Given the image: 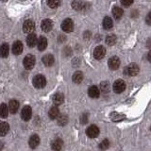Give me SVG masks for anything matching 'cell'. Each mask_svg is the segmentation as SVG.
I'll list each match as a JSON object with an SVG mask.
<instances>
[{
	"label": "cell",
	"mask_w": 151,
	"mask_h": 151,
	"mask_svg": "<svg viewBox=\"0 0 151 151\" xmlns=\"http://www.w3.org/2000/svg\"><path fill=\"white\" fill-rule=\"evenodd\" d=\"M8 107L6 104H1L0 105V117H2V118H6L8 117Z\"/></svg>",
	"instance_id": "cell-30"
},
{
	"label": "cell",
	"mask_w": 151,
	"mask_h": 151,
	"mask_svg": "<svg viewBox=\"0 0 151 151\" xmlns=\"http://www.w3.org/2000/svg\"><path fill=\"white\" fill-rule=\"evenodd\" d=\"M48 115L50 117V119H56L57 117L60 115V111H59V108L57 106H54L52 107L50 110H49V112H48Z\"/></svg>",
	"instance_id": "cell-21"
},
{
	"label": "cell",
	"mask_w": 151,
	"mask_h": 151,
	"mask_svg": "<svg viewBox=\"0 0 151 151\" xmlns=\"http://www.w3.org/2000/svg\"><path fill=\"white\" fill-rule=\"evenodd\" d=\"M121 3H122L123 6L129 7V6H130L132 3H133V0H121Z\"/></svg>",
	"instance_id": "cell-36"
},
{
	"label": "cell",
	"mask_w": 151,
	"mask_h": 151,
	"mask_svg": "<svg viewBox=\"0 0 151 151\" xmlns=\"http://www.w3.org/2000/svg\"><path fill=\"white\" fill-rule=\"evenodd\" d=\"M126 89V83L124 80L122 79H117L116 81L113 83V91L116 93H121L125 91Z\"/></svg>",
	"instance_id": "cell-4"
},
{
	"label": "cell",
	"mask_w": 151,
	"mask_h": 151,
	"mask_svg": "<svg viewBox=\"0 0 151 151\" xmlns=\"http://www.w3.org/2000/svg\"><path fill=\"white\" fill-rule=\"evenodd\" d=\"M83 78H84V76H83L82 72H80V71H77V72L74 73L72 79H73V81L75 83L79 84V83H81V81L83 80Z\"/></svg>",
	"instance_id": "cell-20"
},
{
	"label": "cell",
	"mask_w": 151,
	"mask_h": 151,
	"mask_svg": "<svg viewBox=\"0 0 151 151\" xmlns=\"http://www.w3.org/2000/svg\"><path fill=\"white\" fill-rule=\"evenodd\" d=\"M3 148V143L2 142H0V150H1Z\"/></svg>",
	"instance_id": "cell-39"
},
{
	"label": "cell",
	"mask_w": 151,
	"mask_h": 151,
	"mask_svg": "<svg viewBox=\"0 0 151 151\" xmlns=\"http://www.w3.org/2000/svg\"><path fill=\"white\" fill-rule=\"evenodd\" d=\"M139 66L136 63H130L129 65H127L124 70V74L126 76H129V77H134L137 74L139 73Z\"/></svg>",
	"instance_id": "cell-1"
},
{
	"label": "cell",
	"mask_w": 151,
	"mask_h": 151,
	"mask_svg": "<svg viewBox=\"0 0 151 151\" xmlns=\"http://www.w3.org/2000/svg\"><path fill=\"white\" fill-rule=\"evenodd\" d=\"M28 144H29V146H30L31 148H36L37 146L39 145V144H40V137L38 136L37 134L32 135L29 138Z\"/></svg>",
	"instance_id": "cell-13"
},
{
	"label": "cell",
	"mask_w": 151,
	"mask_h": 151,
	"mask_svg": "<svg viewBox=\"0 0 151 151\" xmlns=\"http://www.w3.org/2000/svg\"><path fill=\"white\" fill-rule=\"evenodd\" d=\"M63 140L60 139H56L52 142V145H51V147L52 149L54 150H60L63 148Z\"/></svg>",
	"instance_id": "cell-24"
},
{
	"label": "cell",
	"mask_w": 151,
	"mask_h": 151,
	"mask_svg": "<svg viewBox=\"0 0 151 151\" xmlns=\"http://www.w3.org/2000/svg\"><path fill=\"white\" fill-rule=\"evenodd\" d=\"M47 4L50 8L56 9L60 5V0H47Z\"/></svg>",
	"instance_id": "cell-32"
},
{
	"label": "cell",
	"mask_w": 151,
	"mask_h": 151,
	"mask_svg": "<svg viewBox=\"0 0 151 151\" xmlns=\"http://www.w3.org/2000/svg\"><path fill=\"white\" fill-rule=\"evenodd\" d=\"M35 57L33 55H27L23 61L25 68L27 70H31L35 65Z\"/></svg>",
	"instance_id": "cell-3"
},
{
	"label": "cell",
	"mask_w": 151,
	"mask_h": 151,
	"mask_svg": "<svg viewBox=\"0 0 151 151\" xmlns=\"http://www.w3.org/2000/svg\"><path fill=\"white\" fill-rule=\"evenodd\" d=\"M88 94L92 98H97L99 94H100V91H99V89L96 86H92L88 90Z\"/></svg>",
	"instance_id": "cell-15"
},
{
	"label": "cell",
	"mask_w": 151,
	"mask_h": 151,
	"mask_svg": "<svg viewBox=\"0 0 151 151\" xmlns=\"http://www.w3.org/2000/svg\"><path fill=\"white\" fill-rule=\"evenodd\" d=\"M106 44L108 45H114L116 44V41H117V38L115 35H113V34H111V35H108L106 37Z\"/></svg>",
	"instance_id": "cell-29"
},
{
	"label": "cell",
	"mask_w": 151,
	"mask_h": 151,
	"mask_svg": "<svg viewBox=\"0 0 151 151\" xmlns=\"http://www.w3.org/2000/svg\"><path fill=\"white\" fill-rule=\"evenodd\" d=\"M37 42H38V49L40 51H44L47 47V40L45 37L41 36L39 38V40H37Z\"/></svg>",
	"instance_id": "cell-16"
},
{
	"label": "cell",
	"mask_w": 151,
	"mask_h": 151,
	"mask_svg": "<svg viewBox=\"0 0 151 151\" xmlns=\"http://www.w3.org/2000/svg\"><path fill=\"white\" fill-rule=\"evenodd\" d=\"M9 130V126L8 123L2 122L0 123V136H5Z\"/></svg>",
	"instance_id": "cell-25"
},
{
	"label": "cell",
	"mask_w": 151,
	"mask_h": 151,
	"mask_svg": "<svg viewBox=\"0 0 151 151\" xmlns=\"http://www.w3.org/2000/svg\"><path fill=\"white\" fill-rule=\"evenodd\" d=\"M32 116V110L29 106H25L21 111V117L24 121H28Z\"/></svg>",
	"instance_id": "cell-8"
},
{
	"label": "cell",
	"mask_w": 151,
	"mask_h": 151,
	"mask_svg": "<svg viewBox=\"0 0 151 151\" xmlns=\"http://www.w3.org/2000/svg\"><path fill=\"white\" fill-rule=\"evenodd\" d=\"M54 61H55L54 57L50 54H47L42 57V63H44L45 66H52L54 64Z\"/></svg>",
	"instance_id": "cell-19"
},
{
	"label": "cell",
	"mask_w": 151,
	"mask_h": 151,
	"mask_svg": "<svg viewBox=\"0 0 151 151\" xmlns=\"http://www.w3.org/2000/svg\"><path fill=\"white\" fill-rule=\"evenodd\" d=\"M57 118H58V124L60 126H65L68 123V117L65 114H60Z\"/></svg>",
	"instance_id": "cell-31"
},
{
	"label": "cell",
	"mask_w": 151,
	"mask_h": 151,
	"mask_svg": "<svg viewBox=\"0 0 151 151\" xmlns=\"http://www.w3.org/2000/svg\"><path fill=\"white\" fill-rule=\"evenodd\" d=\"M113 27V22L111 20V18L110 17H105L103 19V27L105 28V29H111Z\"/></svg>",
	"instance_id": "cell-26"
},
{
	"label": "cell",
	"mask_w": 151,
	"mask_h": 151,
	"mask_svg": "<svg viewBox=\"0 0 151 151\" xmlns=\"http://www.w3.org/2000/svg\"><path fill=\"white\" fill-rule=\"evenodd\" d=\"M147 59H148V61H151V58H150V52L148 53V57H147Z\"/></svg>",
	"instance_id": "cell-40"
},
{
	"label": "cell",
	"mask_w": 151,
	"mask_h": 151,
	"mask_svg": "<svg viewBox=\"0 0 151 151\" xmlns=\"http://www.w3.org/2000/svg\"><path fill=\"white\" fill-rule=\"evenodd\" d=\"M66 41V37L64 36V35H60V37H59V42H65Z\"/></svg>",
	"instance_id": "cell-37"
},
{
	"label": "cell",
	"mask_w": 151,
	"mask_h": 151,
	"mask_svg": "<svg viewBox=\"0 0 151 151\" xmlns=\"http://www.w3.org/2000/svg\"><path fill=\"white\" fill-rule=\"evenodd\" d=\"M61 29L64 32H72L74 29V22L72 21V19H65L61 24Z\"/></svg>",
	"instance_id": "cell-5"
},
{
	"label": "cell",
	"mask_w": 151,
	"mask_h": 151,
	"mask_svg": "<svg viewBox=\"0 0 151 151\" xmlns=\"http://www.w3.org/2000/svg\"><path fill=\"white\" fill-rule=\"evenodd\" d=\"M9 45L3 44L0 46V57H1V58H7L9 55Z\"/></svg>",
	"instance_id": "cell-22"
},
{
	"label": "cell",
	"mask_w": 151,
	"mask_h": 151,
	"mask_svg": "<svg viewBox=\"0 0 151 151\" xmlns=\"http://www.w3.org/2000/svg\"><path fill=\"white\" fill-rule=\"evenodd\" d=\"M19 109V102L17 100H11L9 103V112L14 114V113H16L17 111Z\"/></svg>",
	"instance_id": "cell-17"
},
{
	"label": "cell",
	"mask_w": 151,
	"mask_h": 151,
	"mask_svg": "<svg viewBox=\"0 0 151 151\" xmlns=\"http://www.w3.org/2000/svg\"><path fill=\"white\" fill-rule=\"evenodd\" d=\"M80 123H81V124H87L88 123V113H83V114L80 116Z\"/></svg>",
	"instance_id": "cell-35"
},
{
	"label": "cell",
	"mask_w": 151,
	"mask_h": 151,
	"mask_svg": "<svg viewBox=\"0 0 151 151\" xmlns=\"http://www.w3.org/2000/svg\"><path fill=\"white\" fill-rule=\"evenodd\" d=\"M72 7L76 11H81L85 8V3H83L81 0H74L72 3Z\"/></svg>",
	"instance_id": "cell-23"
},
{
	"label": "cell",
	"mask_w": 151,
	"mask_h": 151,
	"mask_svg": "<svg viewBox=\"0 0 151 151\" xmlns=\"http://www.w3.org/2000/svg\"><path fill=\"white\" fill-rule=\"evenodd\" d=\"M52 100H53V103L55 104L56 106L58 105H60V104H63V101H64V96L63 93H55L53 97H52Z\"/></svg>",
	"instance_id": "cell-18"
},
{
	"label": "cell",
	"mask_w": 151,
	"mask_h": 151,
	"mask_svg": "<svg viewBox=\"0 0 151 151\" xmlns=\"http://www.w3.org/2000/svg\"><path fill=\"white\" fill-rule=\"evenodd\" d=\"M112 113H113V114L111 115V117H112L113 121H115V122L121 121V119H122V118H125V115L121 116L120 114H118L117 112H112Z\"/></svg>",
	"instance_id": "cell-34"
},
{
	"label": "cell",
	"mask_w": 151,
	"mask_h": 151,
	"mask_svg": "<svg viewBox=\"0 0 151 151\" xmlns=\"http://www.w3.org/2000/svg\"><path fill=\"white\" fill-rule=\"evenodd\" d=\"M123 13H124V12H123V9L120 7L116 6L112 9V15L115 19H120L123 15Z\"/></svg>",
	"instance_id": "cell-27"
},
{
	"label": "cell",
	"mask_w": 151,
	"mask_h": 151,
	"mask_svg": "<svg viewBox=\"0 0 151 151\" xmlns=\"http://www.w3.org/2000/svg\"><path fill=\"white\" fill-rule=\"evenodd\" d=\"M146 24L147 25H150L151 24V21H150V13L147 14V17H146Z\"/></svg>",
	"instance_id": "cell-38"
},
{
	"label": "cell",
	"mask_w": 151,
	"mask_h": 151,
	"mask_svg": "<svg viewBox=\"0 0 151 151\" xmlns=\"http://www.w3.org/2000/svg\"><path fill=\"white\" fill-rule=\"evenodd\" d=\"M99 91H100L102 93L106 94L110 92V84H109L108 81H103L100 83V87H99Z\"/></svg>",
	"instance_id": "cell-28"
},
{
	"label": "cell",
	"mask_w": 151,
	"mask_h": 151,
	"mask_svg": "<svg viewBox=\"0 0 151 151\" xmlns=\"http://www.w3.org/2000/svg\"><path fill=\"white\" fill-rule=\"evenodd\" d=\"M32 83L34 85L35 88L41 89V88H44L46 85V79L42 75H37L34 77V78H33Z\"/></svg>",
	"instance_id": "cell-2"
},
{
	"label": "cell",
	"mask_w": 151,
	"mask_h": 151,
	"mask_svg": "<svg viewBox=\"0 0 151 151\" xmlns=\"http://www.w3.org/2000/svg\"><path fill=\"white\" fill-rule=\"evenodd\" d=\"M86 134L90 137V138H96V137H97L98 134H99L98 127H96V125L90 126L86 129Z\"/></svg>",
	"instance_id": "cell-9"
},
{
	"label": "cell",
	"mask_w": 151,
	"mask_h": 151,
	"mask_svg": "<svg viewBox=\"0 0 151 151\" xmlns=\"http://www.w3.org/2000/svg\"><path fill=\"white\" fill-rule=\"evenodd\" d=\"M41 27L45 32H49L53 27V23H52L50 19H45L41 24Z\"/></svg>",
	"instance_id": "cell-11"
},
{
	"label": "cell",
	"mask_w": 151,
	"mask_h": 151,
	"mask_svg": "<svg viewBox=\"0 0 151 151\" xmlns=\"http://www.w3.org/2000/svg\"><path fill=\"white\" fill-rule=\"evenodd\" d=\"M35 28V24L31 20H27L23 25V31L25 33H31Z\"/></svg>",
	"instance_id": "cell-10"
},
{
	"label": "cell",
	"mask_w": 151,
	"mask_h": 151,
	"mask_svg": "<svg viewBox=\"0 0 151 151\" xmlns=\"http://www.w3.org/2000/svg\"><path fill=\"white\" fill-rule=\"evenodd\" d=\"M106 55V48L102 45H98L96 47V49L93 51V57L96 60L103 59Z\"/></svg>",
	"instance_id": "cell-6"
},
{
	"label": "cell",
	"mask_w": 151,
	"mask_h": 151,
	"mask_svg": "<svg viewBox=\"0 0 151 151\" xmlns=\"http://www.w3.org/2000/svg\"><path fill=\"white\" fill-rule=\"evenodd\" d=\"M108 64H109V67L111 70H117L120 66V59L116 56H113L109 60Z\"/></svg>",
	"instance_id": "cell-7"
},
{
	"label": "cell",
	"mask_w": 151,
	"mask_h": 151,
	"mask_svg": "<svg viewBox=\"0 0 151 151\" xmlns=\"http://www.w3.org/2000/svg\"><path fill=\"white\" fill-rule=\"evenodd\" d=\"M23 49H24V46L20 41L15 42L12 45V53L14 55H20L23 52Z\"/></svg>",
	"instance_id": "cell-12"
},
{
	"label": "cell",
	"mask_w": 151,
	"mask_h": 151,
	"mask_svg": "<svg viewBox=\"0 0 151 151\" xmlns=\"http://www.w3.org/2000/svg\"><path fill=\"white\" fill-rule=\"evenodd\" d=\"M109 146H110V142H109V140H103L101 142V144L99 145V147H100L101 149H106L108 148Z\"/></svg>",
	"instance_id": "cell-33"
},
{
	"label": "cell",
	"mask_w": 151,
	"mask_h": 151,
	"mask_svg": "<svg viewBox=\"0 0 151 151\" xmlns=\"http://www.w3.org/2000/svg\"><path fill=\"white\" fill-rule=\"evenodd\" d=\"M27 44L29 47H34L37 44V36L34 33H29L27 38Z\"/></svg>",
	"instance_id": "cell-14"
}]
</instances>
